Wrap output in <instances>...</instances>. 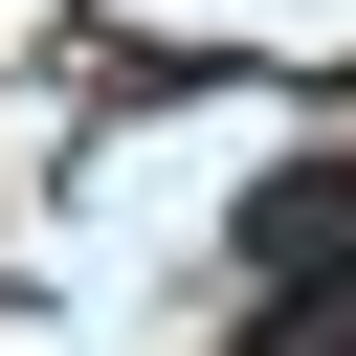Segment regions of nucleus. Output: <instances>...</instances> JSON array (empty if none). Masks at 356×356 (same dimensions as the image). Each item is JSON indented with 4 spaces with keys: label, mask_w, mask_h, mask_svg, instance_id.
<instances>
[{
    "label": "nucleus",
    "mask_w": 356,
    "mask_h": 356,
    "mask_svg": "<svg viewBox=\"0 0 356 356\" xmlns=\"http://www.w3.org/2000/svg\"><path fill=\"white\" fill-rule=\"evenodd\" d=\"M245 289H356V156H289L245 200Z\"/></svg>",
    "instance_id": "f257e3e1"
},
{
    "label": "nucleus",
    "mask_w": 356,
    "mask_h": 356,
    "mask_svg": "<svg viewBox=\"0 0 356 356\" xmlns=\"http://www.w3.org/2000/svg\"><path fill=\"white\" fill-rule=\"evenodd\" d=\"M245 356H356V289H245Z\"/></svg>",
    "instance_id": "f03ea898"
}]
</instances>
